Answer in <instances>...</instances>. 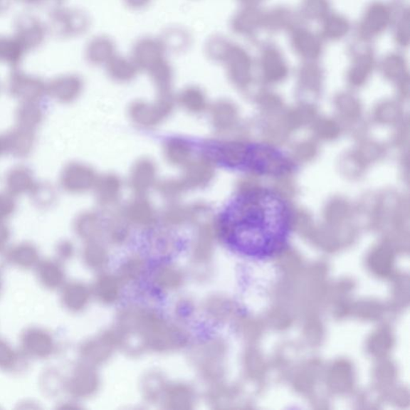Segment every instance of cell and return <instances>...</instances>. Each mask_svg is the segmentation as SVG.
Listing matches in <instances>:
<instances>
[{"label":"cell","instance_id":"1","mask_svg":"<svg viewBox=\"0 0 410 410\" xmlns=\"http://www.w3.org/2000/svg\"><path fill=\"white\" fill-rule=\"evenodd\" d=\"M294 228V213L287 199L267 187L241 189L218 224L223 240L236 252L258 261L283 253Z\"/></svg>","mask_w":410,"mask_h":410},{"label":"cell","instance_id":"2","mask_svg":"<svg viewBox=\"0 0 410 410\" xmlns=\"http://www.w3.org/2000/svg\"><path fill=\"white\" fill-rule=\"evenodd\" d=\"M214 159L231 169L261 177H280L291 174L298 165L279 147L262 143L230 141L217 145Z\"/></svg>","mask_w":410,"mask_h":410},{"label":"cell","instance_id":"3","mask_svg":"<svg viewBox=\"0 0 410 410\" xmlns=\"http://www.w3.org/2000/svg\"><path fill=\"white\" fill-rule=\"evenodd\" d=\"M172 108L170 96L164 93L156 104L149 105L144 102H135L131 107V117L137 124L143 126H153L159 123Z\"/></svg>","mask_w":410,"mask_h":410},{"label":"cell","instance_id":"4","mask_svg":"<svg viewBox=\"0 0 410 410\" xmlns=\"http://www.w3.org/2000/svg\"><path fill=\"white\" fill-rule=\"evenodd\" d=\"M22 348L28 356L45 359L53 354L55 341L51 333L40 328H30L21 337Z\"/></svg>","mask_w":410,"mask_h":410},{"label":"cell","instance_id":"5","mask_svg":"<svg viewBox=\"0 0 410 410\" xmlns=\"http://www.w3.org/2000/svg\"><path fill=\"white\" fill-rule=\"evenodd\" d=\"M95 172L81 164H72L66 167L61 176L63 189L70 192H83L91 189L95 183Z\"/></svg>","mask_w":410,"mask_h":410},{"label":"cell","instance_id":"6","mask_svg":"<svg viewBox=\"0 0 410 410\" xmlns=\"http://www.w3.org/2000/svg\"><path fill=\"white\" fill-rule=\"evenodd\" d=\"M5 149L16 157L28 156L33 149L35 137L28 128L19 127L4 137Z\"/></svg>","mask_w":410,"mask_h":410},{"label":"cell","instance_id":"7","mask_svg":"<svg viewBox=\"0 0 410 410\" xmlns=\"http://www.w3.org/2000/svg\"><path fill=\"white\" fill-rule=\"evenodd\" d=\"M213 175V167L209 160L199 159L188 165L181 182L184 189L200 187L208 184Z\"/></svg>","mask_w":410,"mask_h":410},{"label":"cell","instance_id":"8","mask_svg":"<svg viewBox=\"0 0 410 410\" xmlns=\"http://www.w3.org/2000/svg\"><path fill=\"white\" fill-rule=\"evenodd\" d=\"M36 274L38 281L50 290L61 288L64 282V273L57 262L51 260L42 261L36 266Z\"/></svg>","mask_w":410,"mask_h":410},{"label":"cell","instance_id":"9","mask_svg":"<svg viewBox=\"0 0 410 410\" xmlns=\"http://www.w3.org/2000/svg\"><path fill=\"white\" fill-rule=\"evenodd\" d=\"M6 185L9 194L12 196L25 194L33 188V174L25 167H17L6 176Z\"/></svg>","mask_w":410,"mask_h":410},{"label":"cell","instance_id":"10","mask_svg":"<svg viewBox=\"0 0 410 410\" xmlns=\"http://www.w3.org/2000/svg\"><path fill=\"white\" fill-rule=\"evenodd\" d=\"M155 165L149 159L140 160L132 172L131 184L135 191L143 194L149 189L155 181Z\"/></svg>","mask_w":410,"mask_h":410},{"label":"cell","instance_id":"11","mask_svg":"<svg viewBox=\"0 0 410 410\" xmlns=\"http://www.w3.org/2000/svg\"><path fill=\"white\" fill-rule=\"evenodd\" d=\"M89 293L87 288L77 282L63 286L61 300L68 310L73 312L80 311L88 303Z\"/></svg>","mask_w":410,"mask_h":410},{"label":"cell","instance_id":"12","mask_svg":"<svg viewBox=\"0 0 410 410\" xmlns=\"http://www.w3.org/2000/svg\"><path fill=\"white\" fill-rule=\"evenodd\" d=\"M98 386V377L92 370L80 368L70 378L68 389L75 396H83L92 394Z\"/></svg>","mask_w":410,"mask_h":410},{"label":"cell","instance_id":"13","mask_svg":"<svg viewBox=\"0 0 410 410\" xmlns=\"http://www.w3.org/2000/svg\"><path fill=\"white\" fill-rule=\"evenodd\" d=\"M9 260L11 264L23 268L29 269L36 267L40 262V255L37 248L28 243H21L11 249Z\"/></svg>","mask_w":410,"mask_h":410},{"label":"cell","instance_id":"14","mask_svg":"<svg viewBox=\"0 0 410 410\" xmlns=\"http://www.w3.org/2000/svg\"><path fill=\"white\" fill-rule=\"evenodd\" d=\"M137 63L140 66L149 68L162 59V48L156 41L145 40L140 42L135 51Z\"/></svg>","mask_w":410,"mask_h":410},{"label":"cell","instance_id":"15","mask_svg":"<svg viewBox=\"0 0 410 410\" xmlns=\"http://www.w3.org/2000/svg\"><path fill=\"white\" fill-rule=\"evenodd\" d=\"M42 120L43 111L35 102H25L17 112L19 127L32 130L41 124Z\"/></svg>","mask_w":410,"mask_h":410},{"label":"cell","instance_id":"16","mask_svg":"<svg viewBox=\"0 0 410 410\" xmlns=\"http://www.w3.org/2000/svg\"><path fill=\"white\" fill-rule=\"evenodd\" d=\"M120 179L112 175L105 176L100 179L96 186V195L102 203L109 204L117 200L120 191Z\"/></svg>","mask_w":410,"mask_h":410},{"label":"cell","instance_id":"17","mask_svg":"<svg viewBox=\"0 0 410 410\" xmlns=\"http://www.w3.org/2000/svg\"><path fill=\"white\" fill-rule=\"evenodd\" d=\"M164 152L170 163L181 165L188 162L191 156V147L184 140L172 139L166 144Z\"/></svg>","mask_w":410,"mask_h":410},{"label":"cell","instance_id":"18","mask_svg":"<svg viewBox=\"0 0 410 410\" xmlns=\"http://www.w3.org/2000/svg\"><path fill=\"white\" fill-rule=\"evenodd\" d=\"M127 214L131 221L140 224H150L155 218L151 204L144 199L133 201L127 208Z\"/></svg>","mask_w":410,"mask_h":410},{"label":"cell","instance_id":"19","mask_svg":"<svg viewBox=\"0 0 410 410\" xmlns=\"http://www.w3.org/2000/svg\"><path fill=\"white\" fill-rule=\"evenodd\" d=\"M136 68L124 58L112 57L108 61V73L113 79L120 81H127L136 75Z\"/></svg>","mask_w":410,"mask_h":410},{"label":"cell","instance_id":"20","mask_svg":"<svg viewBox=\"0 0 410 410\" xmlns=\"http://www.w3.org/2000/svg\"><path fill=\"white\" fill-rule=\"evenodd\" d=\"M81 91V83L79 80L70 78L57 83L53 90L54 98L66 102L74 100Z\"/></svg>","mask_w":410,"mask_h":410},{"label":"cell","instance_id":"21","mask_svg":"<svg viewBox=\"0 0 410 410\" xmlns=\"http://www.w3.org/2000/svg\"><path fill=\"white\" fill-rule=\"evenodd\" d=\"M75 230L82 238H93L100 232V222L98 216L92 214L80 216L75 222Z\"/></svg>","mask_w":410,"mask_h":410},{"label":"cell","instance_id":"22","mask_svg":"<svg viewBox=\"0 0 410 410\" xmlns=\"http://www.w3.org/2000/svg\"><path fill=\"white\" fill-rule=\"evenodd\" d=\"M179 100H181L182 105L191 112H201L206 106L204 95L200 89L196 88L186 89Z\"/></svg>","mask_w":410,"mask_h":410},{"label":"cell","instance_id":"23","mask_svg":"<svg viewBox=\"0 0 410 410\" xmlns=\"http://www.w3.org/2000/svg\"><path fill=\"white\" fill-rule=\"evenodd\" d=\"M95 294L102 300L111 303L118 296L119 285L117 280L112 277L101 278L95 287Z\"/></svg>","mask_w":410,"mask_h":410},{"label":"cell","instance_id":"24","mask_svg":"<svg viewBox=\"0 0 410 410\" xmlns=\"http://www.w3.org/2000/svg\"><path fill=\"white\" fill-rule=\"evenodd\" d=\"M31 198L35 204L41 208H47L53 204L56 200V191L53 185L40 184L33 186L31 189Z\"/></svg>","mask_w":410,"mask_h":410},{"label":"cell","instance_id":"25","mask_svg":"<svg viewBox=\"0 0 410 410\" xmlns=\"http://www.w3.org/2000/svg\"><path fill=\"white\" fill-rule=\"evenodd\" d=\"M152 79L157 83V85L164 93L169 89L171 80L172 73L168 63L164 61L159 60L155 64H153L149 68Z\"/></svg>","mask_w":410,"mask_h":410},{"label":"cell","instance_id":"26","mask_svg":"<svg viewBox=\"0 0 410 410\" xmlns=\"http://www.w3.org/2000/svg\"><path fill=\"white\" fill-rule=\"evenodd\" d=\"M93 59L98 62L109 61L113 57L114 46L110 41L105 38L96 41L93 47Z\"/></svg>","mask_w":410,"mask_h":410},{"label":"cell","instance_id":"27","mask_svg":"<svg viewBox=\"0 0 410 410\" xmlns=\"http://www.w3.org/2000/svg\"><path fill=\"white\" fill-rule=\"evenodd\" d=\"M105 249L96 243H90L85 251V259L87 264L93 267H98L105 264L106 261Z\"/></svg>","mask_w":410,"mask_h":410},{"label":"cell","instance_id":"28","mask_svg":"<svg viewBox=\"0 0 410 410\" xmlns=\"http://www.w3.org/2000/svg\"><path fill=\"white\" fill-rule=\"evenodd\" d=\"M17 354L8 342L0 340V369H9L17 362Z\"/></svg>","mask_w":410,"mask_h":410},{"label":"cell","instance_id":"29","mask_svg":"<svg viewBox=\"0 0 410 410\" xmlns=\"http://www.w3.org/2000/svg\"><path fill=\"white\" fill-rule=\"evenodd\" d=\"M181 275L175 269L171 268H164L157 275L158 283L167 288L177 286L181 282Z\"/></svg>","mask_w":410,"mask_h":410},{"label":"cell","instance_id":"30","mask_svg":"<svg viewBox=\"0 0 410 410\" xmlns=\"http://www.w3.org/2000/svg\"><path fill=\"white\" fill-rule=\"evenodd\" d=\"M16 209L14 196L9 192H0V221H4Z\"/></svg>","mask_w":410,"mask_h":410},{"label":"cell","instance_id":"31","mask_svg":"<svg viewBox=\"0 0 410 410\" xmlns=\"http://www.w3.org/2000/svg\"><path fill=\"white\" fill-rule=\"evenodd\" d=\"M169 405H177V409H184V405H188L190 402L189 394L187 390L183 389H177L172 390L169 397Z\"/></svg>","mask_w":410,"mask_h":410},{"label":"cell","instance_id":"32","mask_svg":"<svg viewBox=\"0 0 410 410\" xmlns=\"http://www.w3.org/2000/svg\"><path fill=\"white\" fill-rule=\"evenodd\" d=\"M73 252V246L69 242H63L58 246L57 253L62 259H67L72 256Z\"/></svg>","mask_w":410,"mask_h":410},{"label":"cell","instance_id":"33","mask_svg":"<svg viewBox=\"0 0 410 410\" xmlns=\"http://www.w3.org/2000/svg\"><path fill=\"white\" fill-rule=\"evenodd\" d=\"M10 237V232L4 221H0V250H1L8 243Z\"/></svg>","mask_w":410,"mask_h":410},{"label":"cell","instance_id":"34","mask_svg":"<svg viewBox=\"0 0 410 410\" xmlns=\"http://www.w3.org/2000/svg\"><path fill=\"white\" fill-rule=\"evenodd\" d=\"M149 0H127V2L134 8H140L149 3Z\"/></svg>","mask_w":410,"mask_h":410},{"label":"cell","instance_id":"35","mask_svg":"<svg viewBox=\"0 0 410 410\" xmlns=\"http://www.w3.org/2000/svg\"><path fill=\"white\" fill-rule=\"evenodd\" d=\"M4 151H6L4 137H0V154Z\"/></svg>","mask_w":410,"mask_h":410},{"label":"cell","instance_id":"36","mask_svg":"<svg viewBox=\"0 0 410 410\" xmlns=\"http://www.w3.org/2000/svg\"><path fill=\"white\" fill-rule=\"evenodd\" d=\"M1 288H2V283L1 280H0V293H1Z\"/></svg>","mask_w":410,"mask_h":410}]
</instances>
